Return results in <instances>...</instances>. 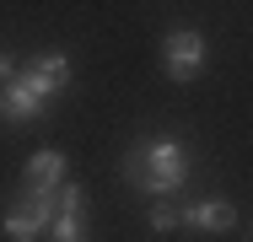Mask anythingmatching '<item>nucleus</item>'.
Wrapping results in <instances>:
<instances>
[{"instance_id": "1", "label": "nucleus", "mask_w": 253, "mask_h": 242, "mask_svg": "<svg viewBox=\"0 0 253 242\" xmlns=\"http://www.w3.org/2000/svg\"><path fill=\"white\" fill-rule=\"evenodd\" d=\"M70 86V54H38V59H22L16 76L0 86V124H33L54 108V97Z\"/></svg>"}, {"instance_id": "2", "label": "nucleus", "mask_w": 253, "mask_h": 242, "mask_svg": "<svg viewBox=\"0 0 253 242\" xmlns=\"http://www.w3.org/2000/svg\"><path fill=\"white\" fill-rule=\"evenodd\" d=\"M119 167H124V183L135 194L172 199L194 178V151H189V140H178V135H156V140H135Z\"/></svg>"}, {"instance_id": "3", "label": "nucleus", "mask_w": 253, "mask_h": 242, "mask_svg": "<svg viewBox=\"0 0 253 242\" xmlns=\"http://www.w3.org/2000/svg\"><path fill=\"white\" fill-rule=\"evenodd\" d=\"M54 194H27L16 189L11 199H5V210H0V232L11 242H43L49 237V221H54Z\"/></svg>"}, {"instance_id": "4", "label": "nucleus", "mask_w": 253, "mask_h": 242, "mask_svg": "<svg viewBox=\"0 0 253 242\" xmlns=\"http://www.w3.org/2000/svg\"><path fill=\"white\" fill-rule=\"evenodd\" d=\"M205 59H210V43H205L200 27H167V38H162V70H167L178 86L200 81Z\"/></svg>"}, {"instance_id": "5", "label": "nucleus", "mask_w": 253, "mask_h": 242, "mask_svg": "<svg viewBox=\"0 0 253 242\" xmlns=\"http://www.w3.org/2000/svg\"><path fill=\"white\" fill-rule=\"evenodd\" d=\"M237 226V204L232 199H194L178 210V232H200V237H221Z\"/></svg>"}, {"instance_id": "6", "label": "nucleus", "mask_w": 253, "mask_h": 242, "mask_svg": "<svg viewBox=\"0 0 253 242\" xmlns=\"http://www.w3.org/2000/svg\"><path fill=\"white\" fill-rule=\"evenodd\" d=\"M65 172H70V156H65L59 145H43V151H33V156H27V167H22V183H16V189H27V194H54L59 183H65Z\"/></svg>"}, {"instance_id": "7", "label": "nucleus", "mask_w": 253, "mask_h": 242, "mask_svg": "<svg viewBox=\"0 0 253 242\" xmlns=\"http://www.w3.org/2000/svg\"><path fill=\"white\" fill-rule=\"evenodd\" d=\"M49 242H92V226H86V204L76 210H59L49 221Z\"/></svg>"}, {"instance_id": "8", "label": "nucleus", "mask_w": 253, "mask_h": 242, "mask_svg": "<svg viewBox=\"0 0 253 242\" xmlns=\"http://www.w3.org/2000/svg\"><path fill=\"white\" fill-rule=\"evenodd\" d=\"M146 232H151V237L178 232V204H172V199H156L151 210H146Z\"/></svg>"}, {"instance_id": "9", "label": "nucleus", "mask_w": 253, "mask_h": 242, "mask_svg": "<svg viewBox=\"0 0 253 242\" xmlns=\"http://www.w3.org/2000/svg\"><path fill=\"white\" fill-rule=\"evenodd\" d=\"M16 65H22V59H16V54H5V48H0V86H5V81H11V76H16Z\"/></svg>"}, {"instance_id": "10", "label": "nucleus", "mask_w": 253, "mask_h": 242, "mask_svg": "<svg viewBox=\"0 0 253 242\" xmlns=\"http://www.w3.org/2000/svg\"><path fill=\"white\" fill-rule=\"evenodd\" d=\"M243 242H253V226H248V232H243Z\"/></svg>"}]
</instances>
